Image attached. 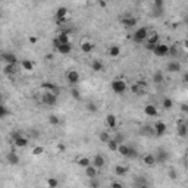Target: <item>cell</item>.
Masks as SVG:
<instances>
[{"mask_svg":"<svg viewBox=\"0 0 188 188\" xmlns=\"http://www.w3.org/2000/svg\"><path fill=\"white\" fill-rule=\"evenodd\" d=\"M14 143H15V146H16V147H27L28 146V140L27 138H24L22 135H21L19 138H16Z\"/></svg>","mask_w":188,"mask_h":188,"instance_id":"26","label":"cell"},{"mask_svg":"<svg viewBox=\"0 0 188 188\" xmlns=\"http://www.w3.org/2000/svg\"><path fill=\"white\" fill-rule=\"evenodd\" d=\"M153 6L160 7V9H165V0H153Z\"/></svg>","mask_w":188,"mask_h":188,"instance_id":"44","label":"cell"},{"mask_svg":"<svg viewBox=\"0 0 188 188\" xmlns=\"http://www.w3.org/2000/svg\"><path fill=\"white\" fill-rule=\"evenodd\" d=\"M155 132L157 137H162V135H165V132H166V123L165 122H156L155 123Z\"/></svg>","mask_w":188,"mask_h":188,"instance_id":"10","label":"cell"},{"mask_svg":"<svg viewBox=\"0 0 188 188\" xmlns=\"http://www.w3.org/2000/svg\"><path fill=\"white\" fill-rule=\"evenodd\" d=\"M21 137V132H14V134L10 135V138H12V141H15L16 138H19Z\"/></svg>","mask_w":188,"mask_h":188,"instance_id":"51","label":"cell"},{"mask_svg":"<svg viewBox=\"0 0 188 188\" xmlns=\"http://www.w3.org/2000/svg\"><path fill=\"white\" fill-rule=\"evenodd\" d=\"M109 54H110L112 57H116V56L121 54V49L118 46H110L109 47Z\"/></svg>","mask_w":188,"mask_h":188,"instance_id":"31","label":"cell"},{"mask_svg":"<svg viewBox=\"0 0 188 188\" xmlns=\"http://www.w3.org/2000/svg\"><path fill=\"white\" fill-rule=\"evenodd\" d=\"M57 40L61 41L62 44H63V43H69V35H68V31H63V33L59 34V35H57Z\"/></svg>","mask_w":188,"mask_h":188,"instance_id":"36","label":"cell"},{"mask_svg":"<svg viewBox=\"0 0 188 188\" xmlns=\"http://www.w3.org/2000/svg\"><path fill=\"white\" fill-rule=\"evenodd\" d=\"M108 147H109V150H112V151H118L119 144L116 143V140H115V138H110V140L108 141Z\"/></svg>","mask_w":188,"mask_h":188,"instance_id":"32","label":"cell"},{"mask_svg":"<svg viewBox=\"0 0 188 188\" xmlns=\"http://www.w3.org/2000/svg\"><path fill=\"white\" fill-rule=\"evenodd\" d=\"M41 88L46 90V91H53L54 94L61 93V88L57 87L56 84H53V82H43V84H41Z\"/></svg>","mask_w":188,"mask_h":188,"instance_id":"9","label":"cell"},{"mask_svg":"<svg viewBox=\"0 0 188 188\" xmlns=\"http://www.w3.org/2000/svg\"><path fill=\"white\" fill-rule=\"evenodd\" d=\"M128 159H137L138 157V151H137V148L132 147V146H129V150H128Z\"/></svg>","mask_w":188,"mask_h":188,"instance_id":"33","label":"cell"},{"mask_svg":"<svg viewBox=\"0 0 188 188\" xmlns=\"http://www.w3.org/2000/svg\"><path fill=\"white\" fill-rule=\"evenodd\" d=\"M3 74L9 75V76L15 75L16 74V65H14V63H6V66L3 68Z\"/></svg>","mask_w":188,"mask_h":188,"instance_id":"17","label":"cell"},{"mask_svg":"<svg viewBox=\"0 0 188 188\" xmlns=\"http://www.w3.org/2000/svg\"><path fill=\"white\" fill-rule=\"evenodd\" d=\"M43 151H44V148L41 147V146H38V147H35V148H34V150H33V153H34V155H35V156L41 155Z\"/></svg>","mask_w":188,"mask_h":188,"instance_id":"48","label":"cell"},{"mask_svg":"<svg viewBox=\"0 0 188 188\" xmlns=\"http://www.w3.org/2000/svg\"><path fill=\"white\" fill-rule=\"evenodd\" d=\"M85 174L88 178H96L97 176V168L94 165H90L88 168H85Z\"/></svg>","mask_w":188,"mask_h":188,"instance_id":"23","label":"cell"},{"mask_svg":"<svg viewBox=\"0 0 188 188\" xmlns=\"http://www.w3.org/2000/svg\"><path fill=\"white\" fill-rule=\"evenodd\" d=\"M106 123H108L109 128H116V125H118L116 116H115V115H108V116H106Z\"/></svg>","mask_w":188,"mask_h":188,"instance_id":"21","label":"cell"},{"mask_svg":"<svg viewBox=\"0 0 188 188\" xmlns=\"http://www.w3.org/2000/svg\"><path fill=\"white\" fill-rule=\"evenodd\" d=\"M184 82H187V84H188V72H185V74H184Z\"/></svg>","mask_w":188,"mask_h":188,"instance_id":"55","label":"cell"},{"mask_svg":"<svg viewBox=\"0 0 188 188\" xmlns=\"http://www.w3.org/2000/svg\"><path fill=\"white\" fill-rule=\"evenodd\" d=\"M143 162H144V165H147L148 168H151V166H155L156 163V156L153 153H147V155L143 157Z\"/></svg>","mask_w":188,"mask_h":188,"instance_id":"12","label":"cell"},{"mask_svg":"<svg viewBox=\"0 0 188 188\" xmlns=\"http://www.w3.org/2000/svg\"><path fill=\"white\" fill-rule=\"evenodd\" d=\"M122 184L121 182H112V188H121Z\"/></svg>","mask_w":188,"mask_h":188,"instance_id":"52","label":"cell"},{"mask_svg":"<svg viewBox=\"0 0 188 188\" xmlns=\"http://www.w3.org/2000/svg\"><path fill=\"white\" fill-rule=\"evenodd\" d=\"M112 90L116 94H123L127 91V82L122 80H115L112 81Z\"/></svg>","mask_w":188,"mask_h":188,"instance_id":"3","label":"cell"},{"mask_svg":"<svg viewBox=\"0 0 188 188\" xmlns=\"http://www.w3.org/2000/svg\"><path fill=\"white\" fill-rule=\"evenodd\" d=\"M91 68H93L94 72H101V71H103V63H101L100 61H96V59H94V61L91 62Z\"/></svg>","mask_w":188,"mask_h":188,"instance_id":"27","label":"cell"},{"mask_svg":"<svg viewBox=\"0 0 188 188\" xmlns=\"http://www.w3.org/2000/svg\"><path fill=\"white\" fill-rule=\"evenodd\" d=\"M157 41H159V34L153 31L151 34H148L147 37V43H151V44H157Z\"/></svg>","mask_w":188,"mask_h":188,"instance_id":"28","label":"cell"},{"mask_svg":"<svg viewBox=\"0 0 188 188\" xmlns=\"http://www.w3.org/2000/svg\"><path fill=\"white\" fill-rule=\"evenodd\" d=\"M85 108H87V110H90V112H97V106L94 104L93 101H88Z\"/></svg>","mask_w":188,"mask_h":188,"instance_id":"46","label":"cell"},{"mask_svg":"<svg viewBox=\"0 0 188 188\" xmlns=\"http://www.w3.org/2000/svg\"><path fill=\"white\" fill-rule=\"evenodd\" d=\"M47 185H49V187H52V188H54V187H57V185H59V181H57V179H54V178H49V179H47Z\"/></svg>","mask_w":188,"mask_h":188,"instance_id":"43","label":"cell"},{"mask_svg":"<svg viewBox=\"0 0 188 188\" xmlns=\"http://www.w3.org/2000/svg\"><path fill=\"white\" fill-rule=\"evenodd\" d=\"M128 150H129V146L128 144H119V147H118V153L121 156H123V157H127L128 156Z\"/></svg>","mask_w":188,"mask_h":188,"instance_id":"25","label":"cell"},{"mask_svg":"<svg viewBox=\"0 0 188 188\" xmlns=\"http://www.w3.org/2000/svg\"><path fill=\"white\" fill-rule=\"evenodd\" d=\"M66 80L71 85H75V84H78V81H80V74H78L75 69H71V71H68Z\"/></svg>","mask_w":188,"mask_h":188,"instance_id":"5","label":"cell"},{"mask_svg":"<svg viewBox=\"0 0 188 188\" xmlns=\"http://www.w3.org/2000/svg\"><path fill=\"white\" fill-rule=\"evenodd\" d=\"M181 110H182V112H185V113H188V106H187V104H182Z\"/></svg>","mask_w":188,"mask_h":188,"instance_id":"54","label":"cell"},{"mask_svg":"<svg viewBox=\"0 0 188 188\" xmlns=\"http://www.w3.org/2000/svg\"><path fill=\"white\" fill-rule=\"evenodd\" d=\"M99 138H100L101 143H104V144H108V141L110 140V135L108 134V132H100V135H99Z\"/></svg>","mask_w":188,"mask_h":188,"instance_id":"41","label":"cell"},{"mask_svg":"<svg viewBox=\"0 0 188 188\" xmlns=\"http://www.w3.org/2000/svg\"><path fill=\"white\" fill-rule=\"evenodd\" d=\"M134 185L135 187H147L148 185V181L144 178V176H137L134 181Z\"/></svg>","mask_w":188,"mask_h":188,"instance_id":"22","label":"cell"},{"mask_svg":"<svg viewBox=\"0 0 188 188\" xmlns=\"http://www.w3.org/2000/svg\"><path fill=\"white\" fill-rule=\"evenodd\" d=\"M41 103L46 106H54L57 103V94H54L53 91H46L41 96Z\"/></svg>","mask_w":188,"mask_h":188,"instance_id":"1","label":"cell"},{"mask_svg":"<svg viewBox=\"0 0 188 188\" xmlns=\"http://www.w3.org/2000/svg\"><path fill=\"white\" fill-rule=\"evenodd\" d=\"M144 113L147 115V116L155 118L156 115H157V109H156V106H153V104H147V106L144 108Z\"/></svg>","mask_w":188,"mask_h":188,"instance_id":"18","label":"cell"},{"mask_svg":"<svg viewBox=\"0 0 188 188\" xmlns=\"http://www.w3.org/2000/svg\"><path fill=\"white\" fill-rule=\"evenodd\" d=\"M166 71L170 72V74H175V72H179L181 71V63L178 61H170L166 65Z\"/></svg>","mask_w":188,"mask_h":188,"instance_id":"8","label":"cell"},{"mask_svg":"<svg viewBox=\"0 0 188 188\" xmlns=\"http://www.w3.org/2000/svg\"><path fill=\"white\" fill-rule=\"evenodd\" d=\"M78 165H80L81 168H88L90 165H93V160H90L88 157H81L80 160H78Z\"/></svg>","mask_w":188,"mask_h":188,"instance_id":"30","label":"cell"},{"mask_svg":"<svg viewBox=\"0 0 188 188\" xmlns=\"http://www.w3.org/2000/svg\"><path fill=\"white\" fill-rule=\"evenodd\" d=\"M49 122H50L52 125H59V123H61V119H59L56 115H50V116H49Z\"/></svg>","mask_w":188,"mask_h":188,"instance_id":"39","label":"cell"},{"mask_svg":"<svg viewBox=\"0 0 188 188\" xmlns=\"http://www.w3.org/2000/svg\"><path fill=\"white\" fill-rule=\"evenodd\" d=\"M113 138L116 140V143H118V144H122V143L125 141V137H123V134H121V132H118V134L115 135Z\"/></svg>","mask_w":188,"mask_h":188,"instance_id":"45","label":"cell"},{"mask_svg":"<svg viewBox=\"0 0 188 188\" xmlns=\"http://www.w3.org/2000/svg\"><path fill=\"white\" fill-rule=\"evenodd\" d=\"M6 160H7V163H9V165H18V163H19V156H18L14 150H12V151H9V153H7Z\"/></svg>","mask_w":188,"mask_h":188,"instance_id":"16","label":"cell"},{"mask_svg":"<svg viewBox=\"0 0 188 188\" xmlns=\"http://www.w3.org/2000/svg\"><path fill=\"white\" fill-rule=\"evenodd\" d=\"M66 15H68L66 7H59V9L56 10V19H57V18H65Z\"/></svg>","mask_w":188,"mask_h":188,"instance_id":"37","label":"cell"},{"mask_svg":"<svg viewBox=\"0 0 188 188\" xmlns=\"http://www.w3.org/2000/svg\"><path fill=\"white\" fill-rule=\"evenodd\" d=\"M2 61H5L6 63H14V65H16L18 57H16V54H14V53L5 52V53H2Z\"/></svg>","mask_w":188,"mask_h":188,"instance_id":"11","label":"cell"},{"mask_svg":"<svg viewBox=\"0 0 188 188\" xmlns=\"http://www.w3.org/2000/svg\"><path fill=\"white\" fill-rule=\"evenodd\" d=\"M128 172V169L125 166H122V165H118L116 168H115V174L118 175V176H122V175H125Z\"/></svg>","mask_w":188,"mask_h":188,"instance_id":"34","label":"cell"},{"mask_svg":"<svg viewBox=\"0 0 188 188\" xmlns=\"http://www.w3.org/2000/svg\"><path fill=\"white\" fill-rule=\"evenodd\" d=\"M121 24L123 28H132L137 25V18H134V16H125V18L121 19Z\"/></svg>","mask_w":188,"mask_h":188,"instance_id":"7","label":"cell"},{"mask_svg":"<svg viewBox=\"0 0 188 188\" xmlns=\"http://www.w3.org/2000/svg\"><path fill=\"white\" fill-rule=\"evenodd\" d=\"M169 178H170V179H176V172H175L174 169L169 170Z\"/></svg>","mask_w":188,"mask_h":188,"instance_id":"50","label":"cell"},{"mask_svg":"<svg viewBox=\"0 0 188 188\" xmlns=\"http://www.w3.org/2000/svg\"><path fill=\"white\" fill-rule=\"evenodd\" d=\"M163 10L165 9H160V7H151V16H155V18H159V16H162V14H163Z\"/></svg>","mask_w":188,"mask_h":188,"instance_id":"38","label":"cell"},{"mask_svg":"<svg viewBox=\"0 0 188 188\" xmlns=\"http://www.w3.org/2000/svg\"><path fill=\"white\" fill-rule=\"evenodd\" d=\"M56 50L62 54H68V53H71V50H72V44H71V43H63V44H62L61 43L59 46L56 47Z\"/></svg>","mask_w":188,"mask_h":188,"instance_id":"15","label":"cell"},{"mask_svg":"<svg viewBox=\"0 0 188 188\" xmlns=\"http://www.w3.org/2000/svg\"><path fill=\"white\" fill-rule=\"evenodd\" d=\"M21 65H22V68H24L25 71H33V69H34L33 62H31V61H28V59H24Z\"/></svg>","mask_w":188,"mask_h":188,"instance_id":"35","label":"cell"},{"mask_svg":"<svg viewBox=\"0 0 188 188\" xmlns=\"http://www.w3.org/2000/svg\"><path fill=\"white\" fill-rule=\"evenodd\" d=\"M148 37V31L147 28H138L137 31H135L134 34H132V40L135 41V43H143L144 40H147Z\"/></svg>","mask_w":188,"mask_h":188,"instance_id":"2","label":"cell"},{"mask_svg":"<svg viewBox=\"0 0 188 188\" xmlns=\"http://www.w3.org/2000/svg\"><path fill=\"white\" fill-rule=\"evenodd\" d=\"M131 91H132L135 96H141V94H144V87L140 85L138 82H135V84L131 85Z\"/></svg>","mask_w":188,"mask_h":188,"instance_id":"19","label":"cell"},{"mask_svg":"<svg viewBox=\"0 0 188 188\" xmlns=\"http://www.w3.org/2000/svg\"><path fill=\"white\" fill-rule=\"evenodd\" d=\"M155 47H156V44H151V43H147V44H146V49H147L148 52H153Z\"/></svg>","mask_w":188,"mask_h":188,"instance_id":"49","label":"cell"},{"mask_svg":"<svg viewBox=\"0 0 188 188\" xmlns=\"http://www.w3.org/2000/svg\"><path fill=\"white\" fill-rule=\"evenodd\" d=\"M165 80V76H163V72L162 71H156L155 74H153V82L155 84H162Z\"/></svg>","mask_w":188,"mask_h":188,"instance_id":"24","label":"cell"},{"mask_svg":"<svg viewBox=\"0 0 188 188\" xmlns=\"http://www.w3.org/2000/svg\"><path fill=\"white\" fill-rule=\"evenodd\" d=\"M90 185H91V187H99V182L94 181V178H91V182H90Z\"/></svg>","mask_w":188,"mask_h":188,"instance_id":"53","label":"cell"},{"mask_svg":"<svg viewBox=\"0 0 188 188\" xmlns=\"http://www.w3.org/2000/svg\"><path fill=\"white\" fill-rule=\"evenodd\" d=\"M184 47H185V49H188V40H185V43H184Z\"/></svg>","mask_w":188,"mask_h":188,"instance_id":"57","label":"cell"},{"mask_svg":"<svg viewBox=\"0 0 188 188\" xmlns=\"http://www.w3.org/2000/svg\"><path fill=\"white\" fill-rule=\"evenodd\" d=\"M169 54L170 56H178V49H176V44H174V46H170L169 47Z\"/></svg>","mask_w":188,"mask_h":188,"instance_id":"47","label":"cell"},{"mask_svg":"<svg viewBox=\"0 0 188 188\" xmlns=\"http://www.w3.org/2000/svg\"><path fill=\"white\" fill-rule=\"evenodd\" d=\"M156 156V162L157 163H165V162L169 160V153L166 151V150H163V148H160V150H157V153H155Z\"/></svg>","mask_w":188,"mask_h":188,"instance_id":"6","label":"cell"},{"mask_svg":"<svg viewBox=\"0 0 188 188\" xmlns=\"http://www.w3.org/2000/svg\"><path fill=\"white\" fill-rule=\"evenodd\" d=\"M176 132H178V135L179 137H187L188 134V123H185V122H179L178 123V127H176Z\"/></svg>","mask_w":188,"mask_h":188,"instance_id":"14","label":"cell"},{"mask_svg":"<svg viewBox=\"0 0 188 188\" xmlns=\"http://www.w3.org/2000/svg\"><path fill=\"white\" fill-rule=\"evenodd\" d=\"M93 165L97 169H101L103 166H104V165H106V159H104V157H103L101 155H96L93 157Z\"/></svg>","mask_w":188,"mask_h":188,"instance_id":"13","label":"cell"},{"mask_svg":"<svg viewBox=\"0 0 188 188\" xmlns=\"http://www.w3.org/2000/svg\"><path fill=\"white\" fill-rule=\"evenodd\" d=\"M162 106H163V109H166V110H170V109L174 108V101L170 100L169 97H165L163 101H162Z\"/></svg>","mask_w":188,"mask_h":188,"instance_id":"29","label":"cell"},{"mask_svg":"<svg viewBox=\"0 0 188 188\" xmlns=\"http://www.w3.org/2000/svg\"><path fill=\"white\" fill-rule=\"evenodd\" d=\"M29 41H31V43H37V38H35V37H29Z\"/></svg>","mask_w":188,"mask_h":188,"instance_id":"56","label":"cell"},{"mask_svg":"<svg viewBox=\"0 0 188 188\" xmlns=\"http://www.w3.org/2000/svg\"><path fill=\"white\" fill-rule=\"evenodd\" d=\"M153 53L156 56H159V57H165V56L169 54V46H166V44H156Z\"/></svg>","mask_w":188,"mask_h":188,"instance_id":"4","label":"cell"},{"mask_svg":"<svg viewBox=\"0 0 188 188\" xmlns=\"http://www.w3.org/2000/svg\"><path fill=\"white\" fill-rule=\"evenodd\" d=\"M71 96L74 97L75 100H81V94L78 88H71Z\"/></svg>","mask_w":188,"mask_h":188,"instance_id":"40","label":"cell"},{"mask_svg":"<svg viewBox=\"0 0 188 188\" xmlns=\"http://www.w3.org/2000/svg\"><path fill=\"white\" fill-rule=\"evenodd\" d=\"M7 115H9V110L6 109L5 104H2V106H0V118H2V119H5Z\"/></svg>","mask_w":188,"mask_h":188,"instance_id":"42","label":"cell"},{"mask_svg":"<svg viewBox=\"0 0 188 188\" xmlns=\"http://www.w3.org/2000/svg\"><path fill=\"white\" fill-rule=\"evenodd\" d=\"M81 50L84 53H91L94 50V44L93 43H88V41H84V43H81Z\"/></svg>","mask_w":188,"mask_h":188,"instance_id":"20","label":"cell"}]
</instances>
